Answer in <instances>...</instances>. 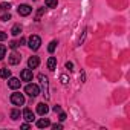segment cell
Wrapping results in <instances>:
<instances>
[{"mask_svg":"<svg viewBox=\"0 0 130 130\" xmlns=\"http://www.w3.org/2000/svg\"><path fill=\"white\" fill-rule=\"evenodd\" d=\"M57 5H58L57 0H46V6L47 8H57Z\"/></svg>","mask_w":130,"mask_h":130,"instance_id":"e0dca14e","label":"cell"},{"mask_svg":"<svg viewBox=\"0 0 130 130\" xmlns=\"http://www.w3.org/2000/svg\"><path fill=\"white\" fill-rule=\"evenodd\" d=\"M47 112H49V107H47L46 103H40V104H37V113H38V115L44 116Z\"/></svg>","mask_w":130,"mask_h":130,"instance_id":"52a82bcc","label":"cell"},{"mask_svg":"<svg viewBox=\"0 0 130 130\" xmlns=\"http://www.w3.org/2000/svg\"><path fill=\"white\" fill-rule=\"evenodd\" d=\"M11 118H12L14 121H17V119L20 118V112H19L17 109H12V110H11Z\"/></svg>","mask_w":130,"mask_h":130,"instance_id":"2e32d148","label":"cell"},{"mask_svg":"<svg viewBox=\"0 0 130 130\" xmlns=\"http://www.w3.org/2000/svg\"><path fill=\"white\" fill-rule=\"evenodd\" d=\"M25 92H26L31 98H35L37 95H40V87H38L37 84H26Z\"/></svg>","mask_w":130,"mask_h":130,"instance_id":"3957f363","label":"cell"},{"mask_svg":"<svg viewBox=\"0 0 130 130\" xmlns=\"http://www.w3.org/2000/svg\"><path fill=\"white\" fill-rule=\"evenodd\" d=\"M0 77H2V78H9V77H11V71H9L8 68L0 69Z\"/></svg>","mask_w":130,"mask_h":130,"instance_id":"5bb4252c","label":"cell"},{"mask_svg":"<svg viewBox=\"0 0 130 130\" xmlns=\"http://www.w3.org/2000/svg\"><path fill=\"white\" fill-rule=\"evenodd\" d=\"M38 80H40V84H41V89H43V93L46 98H49V80L47 77H44L43 74L38 75Z\"/></svg>","mask_w":130,"mask_h":130,"instance_id":"6da1fadb","label":"cell"},{"mask_svg":"<svg viewBox=\"0 0 130 130\" xmlns=\"http://www.w3.org/2000/svg\"><path fill=\"white\" fill-rule=\"evenodd\" d=\"M20 60H22V57L19 55V54H15V52H12L11 55H9V64H19L20 63Z\"/></svg>","mask_w":130,"mask_h":130,"instance_id":"8fae6325","label":"cell"},{"mask_svg":"<svg viewBox=\"0 0 130 130\" xmlns=\"http://www.w3.org/2000/svg\"><path fill=\"white\" fill-rule=\"evenodd\" d=\"M5 55H6V47L3 44H0V60H3Z\"/></svg>","mask_w":130,"mask_h":130,"instance_id":"ffe728a7","label":"cell"},{"mask_svg":"<svg viewBox=\"0 0 130 130\" xmlns=\"http://www.w3.org/2000/svg\"><path fill=\"white\" fill-rule=\"evenodd\" d=\"M20 83H22V81H20L19 78H14V77H9V80H8V86H9L11 89H14V90L20 87Z\"/></svg>","mask_w":130,"mask_h":130,"instance_id":"ba28073f","label":"cell"},{"mask_svg":"<svg viewBox=\"0 0 130 130\" xmlns=\"http://www.w3.org/2000/svg\"><path fill=\"white\" fill-rule=\"evenodd\" d=\"M47 69L49 71H55L57 69V58L55 57H49L47 58Z\"/></svg>","mask_w":130,"mask_h":130,"instance_id":"7c38bea8","label":"cell"},{"mask_svg":"<svg viewBox=\"0 0 130 130\" xmlns=\"http://www.w3.org/2000/svg\"><path fill=\"white\" fill-rule=\"evenodd\" d=\"M9 47H11V49H17V47H19V43H17V41H11V43H9Z\"/></svg>","mask_w":130,"mask_h":130,"instance_id":"d4e9b609","label":"cell"},{"mask_svg":"<svg viewBox=\"0 0 130 130\" xmlns=\"http://www.w3.org/2000/svg\"><path fill=\"white\" fill-rule=\"evenodd\" d=\"M52 128H54V130H60V128H63V125H61V124H54Z\"/></svg>","mask_w":130,"mask_h":130,"instance_id":"f1b7e54d","label":"cell"},{"mask_svg":"<svg viewBox=\"0 0 130 130\" xmlns=\"http://www.w3.org/2000/svg\"><path fill=\"white\" fill-rule=\"evenodd\" d=\"M23 118L26 119V121H34V113H32V110L31 109H25L23 110Z\"/></svg>","mask_w":130,"mask_h":130,"instance_id":"4fadbf2b","label":"cell"},{"mask_svg":"<svg viewBox=\"0 0 130 130\" xmlns=\"http://www.w3.org/2000/svg\"><path fill=\"white\" fill-rule=\"evenodd\" d=\"M11 34H12V35H20V34H22V26H20V25H14L12 29H11Z\"/></svg>","mask_w":130,"mask_h":130,"instance_id":"9a60e30c","label":"cell"},{"mask_svg":"<svg viewBox=\"0 0 130 130\" xmlns=\"http://www.w3.org/2000/svg\"><path fill=\"white\" fill-rule=\"evenodd\" d=\"M54 112H55V113H60V112H61V107H60L58 104H57V106H54Z\"/></svg>","mask_w":130,"mask_h":130,"instance_id":"83f0119b","label":"cell"},{"mask_svg":"<svg viewBox=\"0 0 130 130\" xmlns=\"http://www.w3.org/2000/svg\"><path fill=\"white\" fill-rule=\"evenodd\" d=\"M40 44H41V38H40L38 35H31V37H29L28 46H29L32 51H37V49L40 47Z\"/></svg>","mask_w":130,"mask_h":130,"instance_id":"7a4b0ae2","label":"cell"},{"mask_svg":"<svg viewBox=\"0 0 130 130\" xmlns=\"http://www.w3.org/2000/svg\"><path fill=\"white\" fill-rule=\"evenodd\" d=\"M29 127H31V125H29V124H26V122H25V124H22V128H25V130H28Z\"/></svg>","mask_w":130,"mask_h":130,"instance_id":"4dcf8cb0","label":"cell"},{"mask_svg":"<svg viewBox=\"0 0 130 130\" xmlns=\"http://www.w3.org/2000/svg\"><path fill=\"white\" fill-rule=\"evenodd\" d=\"M11 103H12L14 106H23V104H25V96H23V93H19V92L12 93V95H11Z\"/></svg>","mask_w":130,"mask_h":130,"instance_id":"277c9868","label":"cell"},{"mask_svg":"<svg viewBox=\"0 0 130 130\" xmlns=\"http://www.w3.org/2000/svg\"><path fill=\"white\" fill-rule=\"evenodd\" d=\"M22 81H32V71L31 69H23L20 74Z\"/></svg>","mask_w":130,"mask_h":130,"instance_id":"8992f818","label":"cell"},{"mask_svg":"<svg viewBox=\"0 0 130 130\" xmlns=\"http://www.w3.org/2000/svg\"><path fill=\"white\" fill-rule=\"evenodd\" d=\"M51 125V121L47 119V118H40L38 121H37V127L38 128H46V127H49Z\"/></svg>","mask_w":130,"mask_h":130,"instance_id":"30bf717a","label":"cell"},{"mask_svg":"<svg viewBox=\"0 0 130 130\" xmlns=\"http://www.w3.org/2000/svg\"><path fill=\"white\" fill-rule=\"evenodd\" d=\"M60 81H61L63 84H68V83H69V78H68V75H61V77H60Z\"/></svg>","mask_w":130,"mask_h":130,"instance_id":"7402d4cb","label":"cell"},{"mask_svg":"<svg viewBox=\"0 0 130 130\" xmlns=\"http://www.w3.org/2000/svg\"><path fill=\"white\" fill-rule=\"evenodd\" d=\"M57 44H58V43H57L55 40H54V41H51V43H49V46H47V51H49V52L52 54V52L55 51V47H57Z\"/></svg>","mask_w":130,"mask_h":130,"instance_id":"ac0fdd59","label":"cell"},{"mask_svg":"<svg viewBox=\"0 0 130 130\" xmlns=\"http://www.w3.org/2000/svg\"><path fill=\"white\" fill-rule=\"evenodd\" d=\"M43 12H44V8H40V9L37 11V15H35V20H37V22L40 20V17L43 15Z\"/></svg>","mask_w":130,"mask_h":130,"instance_id":"44dd1931","label":"cell"},{"mask_svg":"<svg viewBox=\"0 0 130 130\" xmlns=\"http://www.w3.org/2000/svg\"><path fill=\"white\" fill-rule=\"evenodd\" d=\"M11 5L9 3H0V12H3V11H9Z\"/></svg>","mask_w":130,"mask_h":130,"instance_id":"d6986e66","label":"cell"},{"mask_svg":"<svg viewBox=\"0 0 130 130\" xmlns=\"http://www.w3.org/2000/svg\"><path fill=\"white\" fill-rule=\"evenodd\" d=\"M66 69H69V71H72V69H74V64H72L71 61H68V63H66Z\"/></svg>","mask_w":130,"mask_h":130,"instance_id":"484cf974","label":"cell"},{"mask_svg":"<svg viewBox=\"0 0 130 130\" xmlns=\"http://www.w3.org/2000/svg\"><path fill=\"white\" fill-rule=\"evenodd\" d=\"M6 37H8V34H6V32H2V31H0V41L6 40Z\"/></svg>","mask_w":130,"mask_h":130,"instance_id":"cb8c5ba5","label":"cell"},{"mask_svg":"<svg viewBox=\"0 0 130 130\" xmlns=\"http://www.w3.org/2000/svg\"><path fill=\"white\" fill-rule=\"evenodd\" d=\"M66 118H68V116H66V113H63V112H60V118H58L60 121H64V119H66Z\"/></svg>","mask_w":130,"mask_h":130,"instance_id":"4316f807","label":"cell"},{"mask_svg":"<svg viewBox=\"0 0 130 130\" xmlns=\"http://www.w3.org/2000/svg\"><path fill=\"white\" fill-rule=\"evenodd\" d=\"M8 20H11V14H9V12H5V14L2 15V22H8Z\"/></svg>","mask_w":130,"mask_h":130,"instance_id":"603a6c76","label":"cell"},{"mask_svg":"<svg viewBox=\"0 0 130 130\" xmlns=\"http://www.w3.org/2000/svg\"><path fill=\"white\" fill-rule=\"evenodd\" d=\"M17 11H19V15H23V17H26V15H29V14L32 12V8H31L29 5H20Z\"/></svg>","mask_w":130,"mask_h":130,"instance_id":"5b68a950","label":"cell"},{"mask_svg":"<svg viewBox=\"0 0 130 130\" xmlns=\"http://www.w3.org/2000/svg\"><path fill=\"white\" fill-rule=\"evenodd\" d=\"M38 64H40V58H38V57H31V58L28 60V66H29V69L38 68Z\"/></svg>","mask_w":130,"mask_h":130,"instance_id":"9c48e42d","label":"cell"},{"mask_svg":"<svg viewBox=\"0 0 130 130\" xmlns=\"http://www.w3.org/2000/svg\"><path fill=\"white\" fill-rule=\"evenodd\" d=\"M25 41H26V40H25V38H20V40H19V41H17V43H19V46H22V44H25Z\"/></svg>","mask_w":130,"mask_h":130,"instance_id":"f546056e","label":"cell"}]
</instances>
